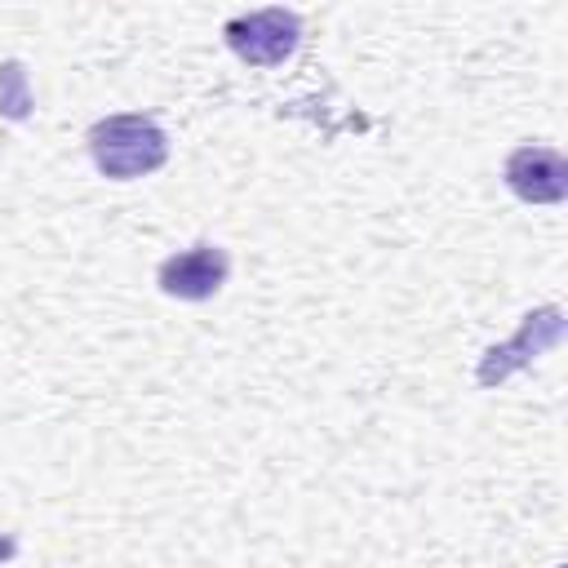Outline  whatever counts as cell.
Listing matches in <instances>:
<instances>
[{"instance_id":"obj_1","label":"cell","mask_w":568,"mask_h":568,"mask_svg":"<svg viewBox=\"0 0 568 568\" xmlns=\"http://www.w3.org/2000/svg\"><path fill=\"white\" fill-rule=\"evenodd\" d=\"M84 146L93 155V169L111 182H133L169 164V133L160 120L142 111H115L89 124Z\"/></svg>"},{"instance_id":"obj_2","label":"cell","mask_w":568,"mask_h":568,"mask_svg":"<svg viewBox=\"0 0 568 568\" xmlns=\"http://www.w3.org/2000/svg\"><path fill=\"white\" fill-rule=\"evenodd\" d=\"M564 306H532L524 320H519V328L506 337V342H493L484 355H479V364H475V382L484 386V390H493V386H501L506 377H515L519 368H528L537 355H546L550 346H559L564 342Z\"/></svg>"},{"instance_id":"obj_3","label":"cell","mask_w":568,"mask_h":568,"mask_svg":"<svg viewBox=\"0 0 568 568\" xmlns=\"http://www.w3.org/2000/svg\"><path fill=\"white\" fill-rule=\"evenodd\" d=\"M222 40L226 49L248 62V67H280L284 58H293L297 40H302V18L293 9H253V13H240L222 27Z\"/></svg>"},{"instance_id":"obj_4","label":"cell","mask_w":568,"mask_h":568,"mask_svg":"<svg viewBox=\"0 0 568 568\" xmlns=\"http://www.w3.org/2000/svg\"><path fill=\"white\" fill-rule=\"evenodd\" d=\"M231 275V253L222 244H191V248H178L169 253L160 266H155V284L164 297H178V302H209L222 293Z\"/></svg>"},{"instance_id":"obj_5","label":"cell","mask_w":568,"mask_h":568,"mask_svg":"<svg viewBox=\"0 0 568 568\" xmlns=\"http://www.w3.org/2000/svg\"><path fill=\"white\" fill-rule=\"evenodd\" d=\"M501 178H506L510 195L524 204H559L568 195V160H564V151L541 146V142L515 146L501 164Z\"/></svg>"},{"instance_id":"obj_6","label":"cell","mask_w":568,"mask_h":568,"mask_svg":"<svg viewBox=\"0 0 568 568\" xmlns=\"http://www.w3.org/2000/svg\"><path fill=\"white\" fill-rule=\"evenodd\" d=\"M31 84H27V67L18 58L0 62V115L4 120H27L31 115Z\"/></svg>"},{"instance_id":"obj_7","label":"cell","mask_w":568,"mask_h":568,"mask_svg":"<svg viewBox=\"0 0 568 568\" xmlns=\"http://www.w3.org/2000/svg\"><path fill=\"white\" fill-rule=\"evenodd\" d=\"M18 555V537L13 532H0V564H9Z\"/></svg>"}]
</instances>
